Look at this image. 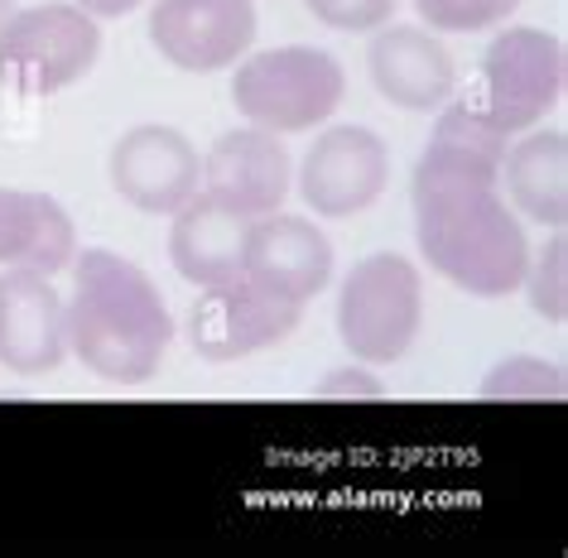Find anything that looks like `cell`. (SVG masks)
I'll use <instances>...</instances> for the list:
<instances>
[{
    "mask_svg": "<svg viewBox=\"0 0 568 558\" xmlns=\"http://www.w3.org/2000/svg\"><path fill=\"white\" fill-rule=\"evenodd\" d=\"M506 145L510 135L477 102H444L409 183L424 261L473 298L516 294L530 270L525 226L496 193Z\"/></svg>",
    "mask_w": 568,
    "mask_h": 558,
    "instance_id": "1",
    "label": "cell"
},
{
    "mask_svg": "<svg viewBox=\"0 0 568 558\" xmlns=\"http://www.w3.org/2000/svg\"><path fill=\"white\" fill-rule=\"evenodd\" d=\"M63 323L68 352L111 385L150 381L174 337V313L160 284L106 246L73 255V294L63 298Z\"/></svg>",
    "mask_w": 568,
    "mask_h": 558,
    "instance_id": "2",
    "label": "cell"
},
{
    "mask_svg": "<svg viewBox=\"0 0 568 558\" xmlns=\"http://www.w3.org/2000/svg\"><path fill=\"white\" fill-rule=\"evenodd\" d=\"M343 92H347L343 63L314 44L246 53L232 78L236 111L270 135L314 131V125H323L343 106Z\"/></svg>",
    "mask_w": 568,
    "mask_h": 558,
    "instance_id": "3",
    "label": "cell"
},
{
    "mask_svg": "<svg viewBox=\"0 0 568 558\" xmlns=\"http://www.w3.org/2000/svg\"><path fill=\"white\" fill-rule=\"evenodd\" d=\"M102 30L73 0H44L0 24V82L20 97H53L92 73Z\"/></svg>",
    "mask_w": 568,
    "mask_h": 558,
    "instance_id": "4",
    "label": "cell"
},
{
    "mask_svg": "<svg viewBox=\"0 0 568 558\" xmlns=\"http://www.w3.org/2000/svg\"><path fill=\"white\" fill-rule=\"evenodd\" d=\"M424 327V280L405 255H366L337 294V333L366 366H390L415 347Z\"/></svg>",
    "mask_w": 568,
    "mask_h": 558,
    "instance_id": "5",
    "label": "cell"
},
{
    "mask_svg": "<svg viewBox=\"0 0 568 558\" xmlns=\"http://www.w3.org/2000/svg\"><path fill=\"white\" fill-rule=\"evenodd\" d=\"M564 97V39L535 24L491 39L481 59V88L473 102L501 125L506 135L535 131L539 116Z\"/></svg>",
    "mask_w": 568,
    "mask_h": 558,
    "instance_id": "6",
    "label": "cell"
},
{
    "mask_svg": "<svg viewBox=\"0 0 568 558\" xmlns=\"http://www.w3.org/2000/svg\"><path fill=\"white\" fill-rule=\"evenodd\" d=\"M300 318L304 304L265 290L251 275H232L203 290L189 313V337L203 362H241V356L280 347L300 327Z\"/></svg>",
    "mask_w": 568,
    "mask_h": 558,
    "instance_id": "7",
    "label": "cell"
},
{
    "mask_svg": "<svg viewBox=\"0 0 568 558\" xmlns=\"http://www.w3.org/2000/svg\"><path fill=\"white\" fill-rule=\"evenodd\" d=\"M390 183V150L366 125H333L300 164V197L318 217H352L372 207Z\"/></svg>",
    "mask_w": 568,
    "mask_h": 558,
    "instance_id": "8",
    "label": "cell"
},
{
    "mask_svg": "<svg viewBox=\"0 0 568 558\" xmlns=\"http://www.w3.org/2000/svg\"><path fill=\"white\" fill-rule=\"evenodd\" d=\"M150 44L183 73H217L251 53L255 6L251 0H154Z\"/></svg>",
    "mask_w": 568,
    "mask_h": 558,
    "instance_id": "9",
    "label": "cell"
},
{
    "mask_svg": "<svg viewBox=\"0 0 568 558\" xmlns=\"http://www.w3.org/2000/svg\"><path fill=\"white\" fill-rule=\"evenodd\" d=\"M111 183L131 207L174 217L203 183V164L174 125H135L111 145Z\"/></svg>",
    "mask_w": 568,
    "mask_h": 558,
    "instance_id": "10",
    "label": "cell"
},
{
    "mask_svg": "<svg viewBox=\"0 0 568 558\" xmlns=\"http://www.w3.org/2000/svg\"><path fill=\"white\" fill-rule=\"evenodd\" d=\"M68 356L63 294L53 275L30 265L0 270V366L16 376H44Z\"/></svg>",
    "mask_w": 568,
    "mask_h": 558,
    "instance_id": "11",
    "label": "cell"
},
{
    "mask_svg": "<svg viewBox=\"0 0 568 558\" xmlns=\"http://www.w3.org/2000/svg\"><path fill=\"white\" fill-rule=\"evenodd\" d=\"M290 150L280 145V135L261 131V125L226 131L203 160V193L251 222L265 217V212H280L284 197H290Z\"/></svg>",
    "mask_w": 568,
    "mask_h": 558,
    "instance_id": "12",
    "label": "cell"
},
{
    "mask_svg": "<svg viewBox=\"0 0 568 558\" xmlns=\"http://www.w3.org/2000/svg\"><path fill=\"white\" fill-rule=\"evenodd\" d=\"M241 275L275 290L294 304H308L328 290L333 280V246L308 217H290V212H265L251 222L246 236V265Z\"/></svg>",
    "mask_w": 568,
    "mask_h": 558,
    "instance_id": "13",
    "label": "cell"
},
{
    "mask_svg": "<svg viewBox=\"0 0 568 558\" xmlns=\"http://www.w3.org/2000/svg\"><path fill=\"white\" fill-rule=\"evenodd\" d=\"M366 63H372L376 92L400 111H438L458 88L448 49L415 24H381Z\"/></svg>",
    "mask_w": 568,
    "mask_h": 558,
    "instance_id": "14",
    "label": "cell"
},
{
    "mask_svg": "<svg viewBox=\"0 0 568 558\" xmlns=\"http://www.w3.org/2000/svg\"><path fill=\"white\" fill-rule=\"evenodd\" d=\"M246 236H251V217L222 207L217 197L193 193L189 203L174 212V232H169V261L189 284L207 290L241 275L246 265Z\"/></svg>",
    "mask_w": 568,
    "mask_h": 558,
    "instance_id": "15",
    "label": "cell"
},
{
    "mask_svg": "<svg viewBox=\"0 0 568 558\" xmlns=\"http://www.w3.org/2000/svg\"><path fill=\"white\" fill-rule=\"evenodd\" d=\"M78 255L73 217L59 197L30 189H0V265H30L59 275Z\"/></svg>",
    "mask_w": 568,
    "mask_h": 558,
    "instance_id": "16",
    "label": "cell"
},
{
    "mask_svg": "<svg viewBox=\"0 0 568 558\" xmlns=\"http://www.w3.org/2000/svg\"><path fill=\"white\" fill-rule=\"evenodd\" d=\"M506 193L525 217L559 232L568 217V140L564 131H530L516 145H506L501 160Z\"/></svg>",
    "mask_w": 568,
    "mask_h": 558,
    "instance_id": "17",
    "label": "cell"
},
{
    "mask_svg": "<svg viewBox=\"0 0 568 558\" xmlns=\"http://www.w3.org/2000/svg\"><path fill=\"white\" fill-rule=\"evenodd\" d=\"M559 395H564V366L539 362V356H506L481 381V399H559Z\"/></svg>",
    "mask_w": 568,
    "mask_h": 558,
    "instance_id": "18",
    "label": "cell"
},
{
    "mask_svg": "<svg viewBox=\"0 0 568 558\" xmlns=\"http://www.w3.org/2000/svg\"><path fill=\"white\" fill-rule=\"evenodd\" d=\"M568 246H564V226L549 236V246L530 255V270H525V284H530V304L539 318L549 323H564L568 318Z\"/></svg>",
    "mask_w": 568,
    "mask_h": 558,
    "instance_id": "19",
    "label": "cell"
},
{
    "mask_svg": "<svg viewBox=\"0 0 568 558\" xmlns=\"http://www.w3.org/2000/svg\"><path fill=\"white\" fill-rule=\"evenodd\" d=\"M516 6L520 0H415L419 20L444 34L496 30V24H506V16H516Z\"/></svg>",
    "mask_w": 568,
    "mask_h": 558,
    "instance_id": "20",
    "label": "cell"
},
{
    "mask_svg": "<svg viewBox=\"0 0 568 558\" xmlns=\"http://www.w3.org/2000/svg\"><path fill=\"white\" fill-rule=\"evenodd\" d=\"M304 6L318 24L337 34H372L395 16V0H304Z\"/></svg>",
    "mask_w": 568,
    "mask_h": 558,
    "instance_id": "21",
    "label": "cell"
},
{
    "mask_svg": "<svg viewBox=\"0 0 568 558\" xmlns=\"http://www.w3.org/2000/svg\"><path fill=\"white\" fill-rule=\"evenodd\" d=\"M73 6H82L92 20H121V16H131V10L145 6V0H73Z\"/></svg>",
    "mask_w": 568,
    "mask_h": 558,
    "instance_id": "22",
    "label": "cell"
},
{
    "mask_svg": "<svg viewBox=\"0 0 568 558\" xmlns=\"http://www.w3.org/2000/svg\"><path fill=\"white\" fill-rule=\"evenodd\" d=\"M381 395V385L372 381H328V385H318V395Z\"/></svg>",
    "mask_w": 568,
    "mask_h": 558,
    "instance_id": "23",
    "label": "cell"
},
{
    "mask_svg": "<svg viewBox=\"0 0 568 558\" xmlns=\"http://www.w3.org/2000/svg\"><path fill=\"white\" fill-rule=\"evenodd\" d=\"M10 16H16V0H0V24H6Z\"/></svg>",
    "mask_w": 568,
    "mask_h": 558,
    "instance_id": "24",
    "label": "cell"
}]
</instances>
